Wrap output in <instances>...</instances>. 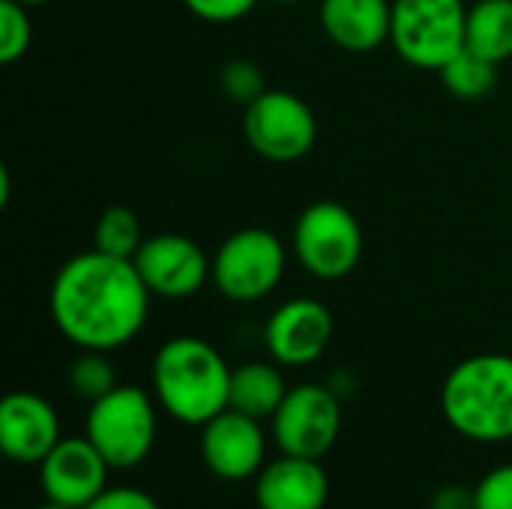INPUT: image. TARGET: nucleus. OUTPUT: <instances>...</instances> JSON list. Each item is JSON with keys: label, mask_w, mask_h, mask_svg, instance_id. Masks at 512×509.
Masks as SVG:
<instances>
[{"label": "nucleus", "mask_w": 512, "mask_h": 509, "mask_svg": "<svg viewBox=\"0 0 512 509\" xmlns=\"http://www.w3.org/2000/svg\"><path fill=\"white\" fill-rule=\"evenodd\" d=\"M132 261L150 294L162 300H186L198 294L213 273V261L186 234H153L141 243Z\"/></svg>", "instance_id": "9d476101"}, {"label": "nucleus", "mask_w": 512, "mask_h": 509, "mask_svg": "<svg viewBox=\"0 0 512 509\" xmlns=\"http://www.w3.org/2000/svg\"><path fill=\"white\" fill-rule=\"evenodd\" d=\"M465 0H393L390 45L414 69L441 72L465 51Z\"/></svg>", "instance_id": "20e7f679"}, {"label": "nucleus", "mask_w": 512, "mask_h": 509, "mask_svg": "<svg viewBox=\"0 0 512 509\" xmlns=\"http://www.w3.org/2000/svg\"><path fill=\"white\" fill-rule=\"evenodd\" d=\"M66 381L75 396H81L84 402H96L117 387V372L105 351H81L69 363Z\"/></svg>", "instance_id": "412c9836"}, {"label": "nucleus", "mask_w": 512, "mask_h": 509, "mask_svg": "<svg viewBox=\"0 0 512 509\" xmlns=\"http://www.w3.org/2000/svg\"><path fill=\"white\" fill-rule=\"evenodd\" d=\"M36 509H75V507H66V504H57V501H45L42 507Z\"/></svg>", "instance_id": "c85d7f7f"}, {"label": "nucleus", "mask_w": 512, "mask_h": 509, "mask_svg": "<svg viewBox=\"0 0 512 509\" xmlns=\"http://www.w3.org/2000/svg\"><path fill=\"white\" fill-rule=\"evenodd\" d=\"M285 396V378L273 363H243L240 369H231L228 408L252 420H273Z\"/></svg>", "instance_id": "f3484780"}, {"label": "nucleus", "mask_w": 512, "mask_h": 509, "mask_svg": "<svg viewBox=\"0 0 512 509\" xmlns=\"http://www.w3.org/2000/svg\"><path fill=\"white\" fill-rule=\"evenodd\" d=\"M342 432V405L330 387H291L273 417V438L282 456L324 459Z\"/></svg>", "instance_id": "1a4fd4ad"}, {"label": "nucleus", "mask_w": 512, "mask_h": 509, "mask_svg": "<svg viewBox=\"0 0 512 509\" xmlns=\"http://www.w3.org/2000/svg\"><path fill=\"white\" fill-rule=\"evenodd\" d=\"M84 435L111 468L141 465L156 441L153 399L141 387L117 384L108 396L90 402Z\"/></svg>", "instance_id": "39448f33"}, {"label": "nucleus", "mask_w": 512, "mask_h": 509, "mask_svg": "<svg viewBox=\"0 0 512 509\" xmlns=\"http://www.w3.org/2000/svg\"><path fill=\"white\" fill-rule=\"evenodd\" d=\"M201 456L213 477L240 483L258 477L264 468V429L261 420H252L234 408H225L210 423L201 426Z\"/></svg>", "instance_id": "ddd939ff"}, {"label": "nucleus", "mask_w": 512, "mask_h": 509, "mask_svg": "<svg viewBox=\"0 0 512 509\" xmlns=\"http://www.w3.org/2000/svg\"><path fill=\"white\" fill-rule=\"evenodd\" d=\"M465 48L504 63L512 57V0H477L468 6Z\"/></svg>", "instance_id": "a211bd4d"}, {"label": "nucleus", "mask_w": 512, "mask_h": 509, "mask_svg": "<svg viewBox=\"0 0 512 509\" xmlns=\"http://www.w3.org/2000/svg\"><path fill=\"white\" fill-rule=\"evenodd\" d=\"M18 3H24V6H42V3H48V0H18Z\"/></svg>", "instance_id": "c756f323"}, {"label": "nucleus", "mask_w": 512, "mask_h": 509, "mask_svg": "<svg viewBox=\"0 0 512 509\" xmlns=\"http://www.w3.org/2000/svg\"><path fill=\"white\" fill-rule=\"evenodd\" d=\"M60 444L57 411L36 393H9L0 405V450L18 465H39Z\"/></svg>", "instance_id": "4468645a"}, {"label": "nucleus", "mask_w": 512, "mask_h": 509, "mask_svg": "<svg viewBox=\"0 0 512 509\" xmlns=\"http://www.w3.org/2000/svg\"><path fill=\"white\" fill-rule=\"evenodd\" d=\"M243 135L267 162H297L318 141L315 111L288 90H264L243 111Z\"/></svg>", "instance_id": "6e6552de"}, {"label": "nucleus", "mask_w": 512, "mask_h": 509, "mask_svg": "<svg viewBox=\"0 0 512 509\" xmlns=\"http://www.w3.org/2000/svg\"><path fill=\"white\" fill-rule=\"evenodd\" d=\"M477 509H512V465L489 471L474 489Z\"/></svg>", "instance_id": "b1692460"}, {"label": "nucleus", "mask_w": 512, "mask_h": 509, "mask_svg": "<svg viewBox=\"0 0 512 509\" xmlns=\"http://www.w3.org/2000/svg\"><path fill=\"white\" fill-rule=\"evenodd\" d=\"M273 3H282V6H294V3H303V0H273Z\"/></svg>", "instance_id": "7c9ffc66"}, {"label": "nucleus", "mask_w": 512, "mask_h": 509, "mask_svg": "<svg viewBox=\"0 0 512 509\" xmlns=\"http://www.w3.org/2000/svg\"><path fill=\"white\" fill-rule=\"evenodd\" d=\"M9 201V168H0V207Z\"/></svg>", "instance_id": "cd10ccee"}, {"label": "nucleus", "mask_w": 512, "mask_h": 509, "mask_svg": "<svg viewBox=\"0 0 512 509\" xmlns=\"http://www.w3.org/2000/svg\"><path fill=\"white\" fill-rule=\"evenodd\" d=\"M291 249L309 276L336 282L357 270L363 258V228L345 204L315 201L297 216Z\"/></svg>", "instance_id": "423d86ee"}, {"label": "nucleus", "mask_w": 512, "mask_h": 509, "mask_svg": "<svg viewBox=\"0 0 512 509\" xmlns=\"http://www.w3.org/2000/svg\"><path fill=\"white\" fill-rule=\"evenodd\" d=\"M333 330H336L333 315L321 300L294 297L270 315L264 327V345L273 363L300 369L324 357Z\"/></svg>", "instance_id": "9b49d317"}, {"label": "nucleus", "mask_w": 512, "mask_h": 509, "mask_svg": "<svg viewBox=\"0 0 512 509\" xmlns=\"http://www.w3.org/2000/svg\"><path fill=\"white\" fill-rule=\"evenodd\" d=\"M183 6L201 21L231 24V21L246 18L258 6V0H183Z\"/></svg>", "instance_id": "393cba45"}, {"label": "nucleus", "mask_w": 512, "mask_h": 509, "mask_svg": "<svg viewBox=\"0 0 512 509\" xmlns=\"http://www.w3.org/2000/svg\"><path fill=\"white\" fill-rule=\"evenodd\" d=\"M150 297L135 261L90 249L60 264L48 291V312L66 342L108 354L141 333Z\"/></svg>", "instance_id": "f257e3e1"}, {"label": "nucleus", "mask_w": 512, "mask_h": 509, "mask_svg": "<svg viewBox=\"0 0 512 509\" xmlns=\"http://www.w3.org/2000/svg\"><path fill=\"white\" fill-rule=\"evenodd\" d=\"M84 509H159V504L144 489L117 486V489H105L93 504H87Z\"/></svg>", "instance_id": "a878e982"}, {"label": "nucleus", "mask_w": 512, "mask_h": 509, "mask_svg": "<svg viewBox=\"0 0 512 509\" xmlns=\"http://www.w3.org/2000/svg\"><path fill=\"white\" fill-rule=\"evenodd\" d=\"M30 6L18 0H0V63L12 66L18 63L33 39V21H30Z\"/></svg>", "instance_id": "4be33fe9"}, {"label": "nucleus", "mask_w": 512, "mask_h": 509, "mask_svg": "<svg viewBox=\"0 0 512 509\" xmlns=\"http://www.w3.org/2000/svg\"><path fill=\"white\" fill-rule=\"evenodd\" d=\"M153 393L183 426H204L228 408L231 369L198 336H174L153 357Z\"/></svg>", "instance_id": "f03ea898"}, {"label": "nucleus", "mask_w": 512, "mask_h": 509, "mask_svg": "<svg viewBox=\"0 0 512 509\" xmlns=\"http://www.w3.org/2000/svg\"><path fill=\"white\" fill-rule=\"evenodd\" d=\"M330 495L321 459L282 456L255 477L258 509H324Z\"/></svg>", "instance_id": "2eb2a0df"}, {"label": "nucleus", "mask_w": 512, "mask_h": 509, "mask_svg": "<svg viewBox=\"0 0 512 509\" xmlns=\"http://www.w3.org/2000/svg\"><path fill=\"white\" fill-rule=\"evenodd\" d=\"M285 243L267 228H240L222 240L213 255V285L231 303H258L270 297L285 276Z\"/></svg>", "instance_id": "0eeeda50"}, {"label": "nucleus", "mask_w": 512, "mask_h": 509, "mask_svg": "<svg viewBox=\"0 0 512 509\" xmlns=\"http://www.w3.org/2000/svg\"><path fill=\"white\" fill-rule=\"evenodd\" d=\"M111 465L84 438H60V444L39 462V486L45 501L84 509L108 489Z\"/></svg>", "instance_id": "f8f14e48"}, {"label": "nucleus", "mask_w": 512, "mask_h": 509, "mask_svg": "<svg viewBox=\"0 0 512 509\" xmlns=\"http://www.w3.org/2000/svg\"><path fill=\"white\" fill-rule=\"evenodd\" d=\"M219 84H222V93L234 102V105H252L267 87V78H264V69L252 60H228L222 66V75H219Z\"/></svg>", "instance_id": "5701e85b"}, {"label": "nucleus", "mask_w": 512, "mask_h": 509, "mask_svg": "<svg viewBox=\"0 0 512 509\" xmlns=\"http://www.w3.org/2000/svg\"><path fill=\"white\" fill-rule=\"evenodd\" d=\"M447 423L483 444L512 438V357L477 354L462 360L441 387Z\"/></svg>", "instance_id": "7ed1b4c3"}, {"label": "nucleus", "mask_w": 512, "mask_h": 509, "mask_svg": "<svg viewBox=\"0 0 512 509\" xmlns=\"http://www.w3.org/2000/svg\"><path fill=\"white\" fill-rule=\"evenodd\" d=\"M144 231H141V222L138 216L129 210V207H108L99 219H96V228H93V249L105 252V255H114V258H135L141 243H144Z\"/></svg>", "instance_id": "aec40b11"}, {"label": "nucleus", "mask_w": 512, "mask_h": 509, "mask_svg": "<svg viewBox=\"0 0 512 509\" xmlns=\"http://www.w3.org/2000/svg\"><path fill=\"white\" fill-rule=\"evenodd\" d=\"M432 509H477L474 489H465V486H444V489H438V495L432 498Z\"/></svg>", "instance_id": "bb28decb"}, {"label": "nucleus", "mask_w": 512, "mask_h": 509, "mask_svg": "<svg viewBox=\"0 0 512 509\" xmlns=\"http://www.w3.org/2000/svg\"><path fill=\"white\" fill-rule=\"evenodd\" d=\"M441 81L456 99L477 102V99H486L495 90L498 63H492V60H486V57L465 48L441 69Z\"/></svg>", "instance_id": "6ab92c4d"}, {"label": "nucleus", "mask_w": 512, "mask_h": 509, "mask_svg": "<svg viewBox=\"0 0 512 509\" xmlns=\"http://www.w3.org/2000/svg\"><path fill=\"white\" fill-rule=\"evenodd\" d=\"M318 18L336 48L369 54L390 42L393 0H321Z\"/></svg>", "instance_id": "dca6fc26"}]
</instances>
